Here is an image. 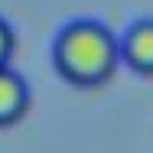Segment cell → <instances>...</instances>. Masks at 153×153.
Segmentation results:
<instances>
[{"label":"cell","mask_w":153,"mask_h":153,"mask_svg":"<svg viewBox=\"0 0 153 153\" xmlns=\"http://www.w3.org/2000/svg\"><path fill=\"white\" fill-rule=\"evenodd\" d=\"M13 52H16V30H13V23L0 13V68L3 65H13Z\"/></svg>","instance_id":"cell-4"},{"label":"cell","mask_w":153,"mask_h":153,"mask_svg":"<svg viewBox=\"0 0 153 153\" xmlns=\"http://www.w3.org/2000/svg\"><path fill=\"white\" fill-rule=\"evenodd\" d=\"M30 101H33V91L26 75L16 72L13 65H3L0 68V127L23 121L30 111Z\"/></svg>","instance_id":"cell-3"},{"label":"cell","mask_w":153,"mask_h":153,"mask_svg":"<svg viewBox=\"0 0 153 153\" xmlns=\"http://www.w3.org/2000/svg\"><path fill=\"white\" fill-rule=\"evenodd\" d=\"M52 65L75 88H101L121 65L117 33L98 16H75L52 36Z\"/></svg>","instance_id":"cell-1"},{"label":"cell","mask_w":153,"mask_h":153,"mask_svg":"<svg viewBox=\"0 0 153 153\" xmlns=\"http://www.w3.org/2000/svg\"><path fill=\"white\" fill-rule=\"evenodd\" d=\"M117 52H121V65L153 78V16L134 20L117 36Z\"/></svg>","instance_id":"cell-2"}]
</instances>
